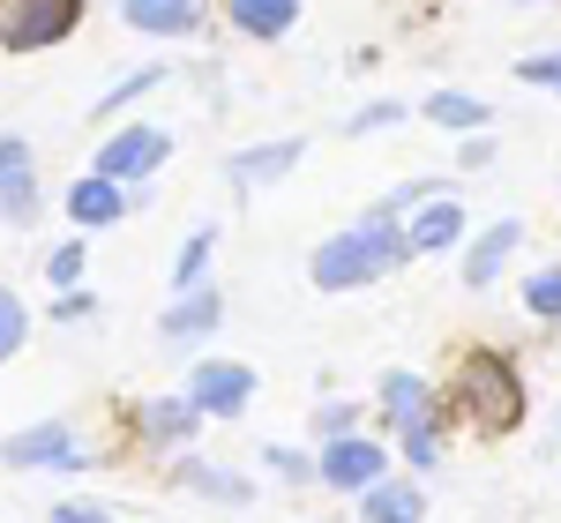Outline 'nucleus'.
I'll use <instances>...</instances> for the list:
<instances>
[{"mask_svg": "<svg viewBox=\"0 0 561 523\" xmlns=\"http://www.w3.org/2000/svg\"><path fill=\"white\" fill-rule=\"evenodd\" d=\"M53 322L60 329H83V322H105V306H98V292L68 284V292H53Z\"/></svg>", "mask_w": 561, "mask_h": 523, "instance_id": "nucleus-27", "label": "nucleus"}, {"mask_svg": "<svg viewBox=\"0 0 561 523\" xmlns=\"http://www.w3.org/2000/svg\"><path fill=\"white\" fill-rule=\"evenodd\" d=\"M217 329H225V292H217V284L173 292V306L158 314V337H165V351H203Z\"/></svg>", "mask_w": 561, "mask_h": 523, "instance_id": "nucleus-9", "label": "nucleus"}, {"mask_svg": "<svg viewBox=\"0 0 561 523\" xmlns=\"http://www.w3.org/2000/svg\"><path fill=\"white\" fill-rule=\"evenodd\" d=\"M397 449H404V464H412L420 479H434V472H442V427H427V434H404Z\"/></svg>", "mask_w": 561, "mask_h": 523, "instance_id": "nucleus-28", "label": "nucleus"}, {"mask_svg": "<svg viewBox=\"0 0 561 523\" xmlns=\"http://www.w3.org/2000/svg\"><path fill=\"white\" fill-rule=\"evenodd\" d=\"M135 434H142V449H187V441L203 434V404L180 390V396H150L142 411H135Z\"/></svg>", "mask_w": 561, "mask_h": 523, "instance_id": "nucleus-12", "label": "nucleus"}, {"mask_svg": "<svg viewBox=\"0 0 561 523\" xmlns=\"http://www.w3.org/2000/svg\"><path fill=\"white\" fill-rule=\"evenodd\" d=\"M225 15H232L240 38L270 45V38H285V31L300 23V0H225Z\"/></svg>", "mask_w": 561, "mask_h": 523, "instance_id": "nucleus-19", "label": "nucleus"}, {"mask_svg": "<svg viewBox=\"0 0 561 523\" xmlns=\"http://www.w3.org/2000/svg\"><path fill=\"white\" fill-rule=\"evenodd\" d=\"M150 90H165V68H158V60H150V68H135V75H121L105 97H90V120H98V128H113V120H121V113H135Z\"/></svg>", "mask_w": 561, "mask_h": 523, "instance_id": "nucleus-21", "label": "nucleus"}, {"mask_svg": "<svg viewBox=\"0 0 561 523\" xmlns=\"http://www.w3.org/2000/svg\"><path fill=\"white\" fill-rule=\"evenodd\" d=\"M262 472L285 479V486H314V479H322V472L307 464V449H293V441H270V449H262Z\"/></svg>", "mask_w": 561, "mask_h": 523, "instance_id": "nucleus-25", "label": "nucleus"}, {"mask_svg": "<svg viewBox=\"0 0 561 523\" xmlns=\"http://www.w3.org/2000/svg\"><path fill=\"white\" fill-rule=\"evenodd\" d=\"M517 247H524V224L517 218H494L472 247H465V292H494V277L510 269V255H517Z\"/></svg>", "mask_w": 561, "mask_h": 523, "instance_id": "nucleus-14", "label": "nucleus"}, {"mask_svg": "<svg viewBox=\"0 0 561 523\" xmlns=\"http://www.w3.org/2000/svg\"><path fill=\"white\" fill-rule=\"evenodd\" d=\"M210 262H217V224H195V232L180 240V255H173V292L210 284Z\"/></svg>", "mask_w": 561, "mask_h": 523, "instance_id": "nucleus-22", "label": "nucleus"}, {"mask_svg": "<svg viewBox=\"0 0 561 523\" xmlns=\"http://www.w3.org/2000/svg\"><path fill=\"white\" fill-rule=\"evenodd\" d=\"M90 232H76V240H60L53 255H45V284L53 292H68V284H83V269H90V247H83Z\"/></svg>", "mask_w": 561, "mask_h": 523, "instance_id": "nucleus-24", "label": "nucleus"}, {"mask_svg": "<svg viewBox=\"0 0 561 523\" xmlns=\"http://www.w3.org/2000/svg\"><path fill=\"white\" fill-rule=\"evenodd\" d=\"M300 158H307V135H277V142H255V150L225 158V179H232L240 195H255V187H277Z\"/></svg>", "mask_w": 561, "mask_h": 523, "instance_id": "nucleus-13", "label": "nucleus"}, {"mask_svg": "<svg viewBox=\"0 0 561 523\" xmlns=\"http://www.w3.org/2000/svg\"><path fill=\"white\" fill-rule=\"evenodd\" d=\"M23 345H31V306H23L15 292H8V284H0V367H8V359H15Z\"/></svg>", "mask_w": 561, "mask_h": 523, "instance_id": "nucleus-26", "label": "nucleus"}, {"mask_svg": "<svg viewBox=\"0 0 561 523\" xmlns=\"http://www.w3.org/2000/svg\"><path fill=\"white\" fill-rule=\"evenodd\" d=\"M307 427H314V441L352 434V427H359V404H345V396H330V404H314V419H307Z\"/></svg>", "mask_w": 561, "mask_h": 523, "instance_id": "nucleus-30", "label": "nucleus"}, {"mask_svg": "<svg viewBox=\"0 0 561 523\" xmlns=\"http://www.w3.org/2000/svg\"><path fill=\"white\" fill-rule=\"evenodd\" d=\"M173 486L180 493H203V501H225V509H248L255 501V479L248 472H225V464H203V456H180Z\"/></svg>", "mask_w": 561, "mask_h": 523, "instance_id": "nucleus-15", "label": "nucleus"}, {"mask_svg": "<svg viewBox=\"0 0 561 523\" xmlns=\"http://www.w3.org/2000/svg\"><path fill=\"white\" fill-rule=\"evenodd\" d=\"M404 232H412V255H457V247L472 240V210H465L457 195H442V187H434L427 202L404 218Z\"/></svg>", "mask_w": 561, "mask_h": 523, "instance_id": "nucleus-11", "label": "nucleus"}, {"mask_svg": "<svg viewBox=\"0 0 561 523\" xmlns=\"http://www.w3.org/2000/svg\"><path fill=\"white\" fill-rule=\"evenodd\" d=\"M0 464L8 472H90L105 456H90V441L68 427V419H38V427H15L0 434Z\"/></svg>", "mask_w": 561, "mask_h": 523, "instance_id": "nucleus-3", "label": "nucleus"}, {"mask_svg": "<svg viewBox=\"0 0 561 523\" xmlns=\"http://www.w3.org/2000/svg\"><path fill=\"white\" fill-rule=\"evenodd\" d=\"M105 516H113L105 501H60V509H53V523H105Z\"/></svg>", "mask_w": 561, "mask_h": 523, "instance_id": "nucleus-34", "label": "nucleus"}, {"mask_svg": "<svg viewBox=\"0 0 561 523\" xmlns=\"http://www.w3.org/2000/svg\"><path fill=\"white\" fill-rule=\"evenodd\" d=\"M60 210H68V224H76V232H113V224H121V218L135 210V187L90 165V173L76 179L68 195H60Z\"/></svg>", "mask_w": 561, "mask_h": 523, "instance_id": "nucleus-10", "label": "nucleus"}, {"mask_svg": "<svg viewBox=\"0 0 561 523\" xmlns=\"http://www.w3.org/2000/svg\"><path fill=\"white\" fill-rule=\"evenodd\" d=\"M359 516H375V523H420V516H427V486H420V472H412V479L382 472V479L359 493Z\"/></svg>", "mask_w": 561, "mask_h": 523, "instance_id": "nucleus-17", "label": "nucleus"}, {"mask_svg": "<svg viewBox=\"0 0 561 523\" xmlns=\"http://www.w3.org/2000/svg\"><path fill=\"white\" fill-rule=\"evenodd\" d=\"M517 83L554 90V97H561V53H531V60H517Z\"/></svg>", "mask_w": 561, "mask_h": 523, "instance_id": "nucleus-32", "label": "nucleus"}, {"mask_svg": "<svg viewBox=\"0 0 561 523\" xmlns=\"http://www.w3.org/2000/svg\"><path fill=\"white\" fill-rule=\"evenodd\" d=\"M442 396H449V419H465L472 434L524 427V374L510 367V351H465Z\"/></svg>", "mask_w": 561, "mask_h": 523, "instance_id": "nucleus-2", "label": "nucleus"}, {"mask_svg": "<svg viewBox=\"0 0 561 523\" xmlns=\"http://www.w3.org/2000/svg\"><path fill=\"white\" fill-rule=\"evenodd\" d=\"M121 23L150 38H195L203 31V0H121Z\"/></svg>", "mask_w": 561, "mask_h": 523, "instance_id": "nucleus-16", "label": "nucleus"}, {"mask_svg": "<svg viewBox=\"0 0 561 523\" xmlns=\"http://www.w3.org/2000/svg\"><path fill=\"white\" fill-rule=\"evenodd\" d=\"M427 195H434V179H412V187H397V195H382V202H367L359 218H397V224H404V210H420Z\"/></svg>", "mask_w": 561, "mask_h": 523, "instance_id": "nucleus-29", "label": "nucleus"}, {"mask_svg": "<svg viewBox=\"0 0 561 523\" xmlns=\"http://www.w3.org/2000/svg\"><path fill=\"white\" fill-rule=\"evenodd\" d=\"M45 210V187H38V165H0V224L31 232Z\"/></svg>", "mask_w": 561, "mask_h": 523, "instance_id": "nucleus-20", "label": "nucleus"}, {"mask_svg": "<svg viewBox=\"0 0 561 523\" xmlns=\"http://www.w3.org/2000/svg\"><path fill=\"white\" fill-rule=\"evenodd\" d=\"M457 165H465V173H486V165H494V135L472 128L465 142H457Z\"/></svg>", "mask_w": 561, "mask_h": 523, "instance_id": "nucleus-33", "label": "nucleus"}, {"mask_svg": "<svg viewBox=\"0 0 561 523\" xmlns=\"http://www.w3.org/2000/svg\"><path fill=\"white\" fill-rule=\"evenodd\" d=\"M255 367L248 359H195V374H187V396L203 404V419H240L248 404H255Z\"/></svg>", "mask_w": 561, "mask_h": 523, "instance_id": "nucleus-8", "label": "nucleus"}, {"mask_svg": "<svg viewBox=\"0 0 561 523\" xmlns=\"http://www.w3.org/2000/svg\"><path fill=\"white\" fill-rule=\"evenodd\" d=\"M83 0H0V45L8 53H53L76 38Z\"/></svg>", "mask_w": 561, "mask_h": 523, "instance_id": "nucleus-5", "label": "nucleus"}, {"mask_svg": "<svg viewBox=\"0 0 561 523\" xmlns=\"http://www.w3.org/2000/svg\"><path fill=\"white\" fill-rule=\"evenodd\" d=\"M375 411H382V427L397 441H404V434H427V427H449V396L434 390L427 374H412V367H389V374H382Z\"/></svg>", "mask_w": 561, "mask_h": 523, "instance_id": "nucleus-4", "label": "nucleus"}, {"mask_svg": "<svg viewBox=\"0 0 561 523\" xmlns=\"http://www.w3.org/2000/svg\"><path fill=\"white\" fill-rule=\"evenodd\" d=\"M314 472H322L330 493H352V501H359V493L389 472V449L375 434H359V427H352V434H330L322 449H314Z\"/></svg>", "mask_w": 561, "mask_h": 523, "instance_id": "nucleus-6", "label": "nucleus"}, {"mask_svg": "<svg viewBox=\"0 0 561 523\" xmlns=\"http://www.w3.org/2000/svg\"><path fill=\"white\" fill-rule=\"evenodd\" d=\"M0 165H38V150H31V135H0Z\"/></svg>", "mask_w": 561, "mask_h": 523, "instance_id": "nucleus-35", "label": "nucleus"}, {"mask_svg": "<svg viewBox=\"0 0 561 523\" xmlns=\"http://www.w3.org/2000/svg\"><path fill=\"white\" fill-rule=\"evenodd\" d=\"M412 255V232L397 218H352L345 232H330L314 255H307V284L314 292H367V284H382L397 277Z\"/></svg>", "mask_w": 561, "mask_h": 523, "instance_id": "nucleus-1", "label": "nucleus"}, {"mask_svg": "<svg viewBox=\"0 0 561 523\" xmlns=\"http://www.w3.org/2000/svg\"><path fill=\"white\" fill-rule=\"evenodd\" d=\"M420 120H434L442 135H472V128H494V105L472 97V90H434V97H420Z\"/></svg>", "mask_w": 561, "mask_h": 523, "instance_id": "nucleus-18", "label": "nucleus"}, {"mask_svg": "<svg viewBox=\"0 0 561 523\" xmlns=\"http://www.w3.org/2000/svg\"><path fill=\"white\" fill-rule=\"evenodd\" d=\"M165 158H173V135L150 128V120H128V128L105 135V150H98L90 165H98V173H113V179H128V187H142V179H158Z\"/></svg>", "mask_w": 561, "mask_h": 523, "instance_id": "nucleus-7", "label": "nucleus"}, {"mask_svg": "<svg viewBox=\"0 0 561 523\" xmlns=\"http://www.w3.org/2000/svg\"><path fill=\"white\" fill-rule=\"evenodd\" d=\"M397 120H404V105L397 97H375V105H359L345 120V135H375V128H397Z\"/></svg>", "mask_w": 561, "mask_h": 523, "instance_id": "nucleus-31", "label": "nucleus"}, {"mask_svg": "<svg viewBox=\"0 0 561 523\" xmlns=\"http://www.w3.org/2000/svg\"><path fill=\"white\" fill-rule=\"evenodd\" d=\"M524 314L561 329V262H547V269H531V277H524Z\"/></svg>", "mask_w": 561, "mask_h": 523, "instance_id": "nucleus-23", "label": "nucleus"}]
</instances>
